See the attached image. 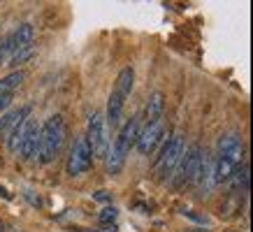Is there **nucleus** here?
Segmentation results:
<instances>
[{"instance_id":"5701e85b","label":"nucleus","mask_w":253,"mask_h":232,"mask_svg":"<svg viewBox=\"0 0 253 232\" xmlns=\"http://www.w3.org/2000/svg\"><path fill=\"white\" fill-rule=\"evenodd\" d=\"M93 200H98V202H109V200H112V195H109L107 191H98V193L93 195Z\"/></svg>"},{"instance_id":"20e7f679","label":"nucleus","mask_w":253,"mask_h":232,"mask_svg":"<svg viewBox=\"0 0 253 232\" xmlns=\"http://www.w3.org/2000/svg\"><path fill=\"white\" fill-rule=\"evenodd\" d=\"M86 142H88V147H91L93 158H102V160H105L112 142H109V128H107V123H105V116L100 114V112H93L91 114Z\"/></svg>"},{"instance_id":"423d86ee","label":"nucleus","mask_w":253,"mask_h":232,"mask_svg":"<svg viewBox=\"0 0 253 232\" xmlns=\"http://www.w3.org/2000/svg\"><path fill=\"white\" fill-rule=\"evenodd\" d=\"M93 165V154H91V147L86 137H77L75 144L70 147V155H68V174L70 177H79L84 172L91 170Z\"/></svg>"},{"instance_id":"6ab92c4d","label":"nucleus","mask_w":253,"mask_h":232,"mask_svg":"<svg viewBox=\"0 0 253 232\" xmlns=\"http://www.w3.org/2000/svg\"><path fill=\"white\" fill-rule=\"evenodd\" d=\"M33 56H35V46H26V49H21V51H14V54H12V58L7 61V65L9 68H14V70H19V65L28 63Z\"/></svg>"},{"instance_id":"39448f33","label":"nucleus","mask_w":253,"mask_h":232,"mask_svg":"<svg viewBox=\"0 0 253 232\" xmlns=\"http://www.w3.org/2000/svg\"><path fill=\"white\" fill-rule=\"evenodd\" d=\"M200 162H202V147H191L188 151H184L181 160H179V167H176V179L174 184L176 186H191L195 184L198 179V172H200Z\"/></svg>"},{"instance_id":"9b49d317","label":"nucleus","mask_w":253,"mask_h":232,"mask_svg":"<svg viewBox=\"0 0 253 232\" xmlns=\"http://www.w3.org/2000/svg\"><path fill=\"white\" fill-rule=\"evenodd\" d=\"M163 109H165V100H163V93H151L149 100H146V107H144V125H151V123H158L163 116Z\"/></svg>"},{"instance_id":"ddd939ff","label":"nucleus","mask_w":253,"mask_h":232,"mask_svg":"<svg viewBox=\"0 0 253 232\" xmlns=\"http://www.w3.org/2000/svg\"><path fill=\"white\" fill-rule=\"evenodd\" d=\"M123 107H126V100L119 98L114 91L109 95V102H107V116H105V123L116 128V125L121 123V116H123Z\"/></svg>"},{"instance_id":"4be33fe9","label":"nucleus","mask_w":253,"mask_h":232,"mask_svg":"<svg viewBox=\"0 0 253 232\" xmlns=\"http://www.w3.org/2000/svg\"><path fill=\"white\" fill-rule=\"evenodd\" d=\"M116 216H119V209H116V207H105V209H102V211L98 214L100 223H114Z\"/></svg>"},{"instance_id":"0eeeda50","label":"nucleus","mask_w":253,"mask_h":232,"mask_svg":"<svg viewBox=\"0 0 253 232\" xmlns=\"http://www.w3.org/2000/svg\"><path fill=\"white\" fill-rule=\"evenodd\" d=\"M242 154H244V147L230 149V151H223V154H216L214 160V181L216 184H225L230 181V177L235 174L239 165H242Z\"/></svg>"},{"instance_id":"1a4fd4ad","label":"nucleus","mask_w":253,"mask_h":232,"mask_svg":"<svg viewBox=\"0 0 253 232\" xmlns=\"http://www.w3.org/2000/svg\"><path fill=\"white\" fill-rule=\"evenodd\" d=\"M38 149H40V123L35 118H31L28 128H26L21 137V144H19V155L23 160H31V158L38 155Z\"/></svg>"},{"instance_id":"6e6552de","label":"nucleus","mask_w":253,"mask_h":232,"mask_svg":"<svg viewBox=\"0 0 253 232\" xmlns=\"http://www.w3.org/2000/svg\"><path fill=\"white\" fill-rule=\"evenodd\" d=\"M163 137H165V125H163V121L151 123V125H144V130L137 135L135 149H137L142 155L154 154V149L158 147V142H163Z\"/></svg>"},{"instance_id":"393cba45","label":"nucleus","mask_w":253,"mask_h":232,"mask_svg":"<svg viewBox=\"0 0 253 232\" xmlns=\"http://www.w3.org/2000/svg\"><path fill=\"white\" fill-rule=\"evenodd\" d=\"M0 197H5V200H12V195H9L7 191H5V188H2V186H0Z\"/></svg>"},{"instance_id":"f3484780","label":"nucleus","mask_w":253,"mask_h":232,"mask_svg":"<svg viewBox=\"0 0 253 232\" xmlns=\"http://www.w3.org/2000/svg\"><path fill=\"white\" fill-rule=\"evenodd\" d=\"M28 121H31V116L21 118V121L7 132V149L12 151V154H19V144H21L23 132H26V128H28Z\"/></svg>"},{"instance_id":"f03ea898","label":"nucleus","mask_w":253,"mask_h":232,"mask_svg":"<svg viewBox=\"0 0 253 232\" xmlns=\"http://www.w3.org/2000/svg\"><path fill=\"white\" fill-rule=\"evenodd\" d=\"M63 142H65V123H63V116L54 114L49 116L44 123L40 125V149H38V158L42 165H49L56 155L61 154Z\"/></svg>"},{"instance_id":"bb28decb","label":"nucleus","mask_w":253,"mask_h":232,"mask_svg":"<svg viewBox=\"0 0 253 232\" xmlns=\"http://www.w3.org/2000/svg\"><path fill=\"white\" fill-rule=\"evenodd\" d=\"M0 232H2V228H0Z\"/></svg>"},{"instance_id":"a211bd4d","label":"nucleus","mask_w":253,"mask_h":232,"mask_svg":"<svg viewBox=\"0 0 253 232\" xmlns=\"http://www.w3.org/2000/svg\"><path fill=\"white\" fill-rule=\"evenodd\" d=\"M230 181L235 184V188H242V191H249V162H242L237 170H235V174L230 177Z\"/></svg>"},{"instance_id":"f8f14e48","label":"nucleus","mask_w":253,"mask_h":232,"mask_svg":"<svg viewBox=\"0 0 253 232\" xmlns=\"http://www.w3.org/2000/svg\"><path fill=\"white\" fill-rule=\"evenodd\" d=\"M31 112H33L31 105H23V107H19V109H9L5 114H0V135H7L21 118L31 116Z\"/></svg>"},{"instance_id":"f257e3e1","label":"nucleus","mask_w":253,"mask_h":232,"mask_svg":"<svg viewBox=\"0 0 253 232\" xmlns=\"http://www.w3.org/2000/svg\"><path fill=\"white\" fill-rule=\"evenodd\" d=\"M137 135H139V116H132L130 121L119 130L116 139L109 144L107 155H105V170H107L109 177H116V174L123 170L126 158H128L130 149L135 147V142H137Z\"/></svg>"},{"instance_id":"4468645a","label":"nucleus","mask_w":253,"mask_h":232,"mask_svg":"<svg viewBox=\"0 0 253 232\" xmlns=\"http://www.w3.org/2000/svg\"><path fill=\"white\" fill-rule=\"evenodd\" d=\"M132 84H135V70L132 68H123L119 72V77H116V84H114V93L119 98H128L132 91Z\"/></svg>"},{"instance_id":"dca6fc26","label":"nucleus","mask_w":253,"mask_h":232,"mask_svg":"<svg viewBox=\"0 0 253 232\" xmlns=\"http://www.w3.org/2000/svg\"><path fill=\"white\" fill-rule=\"evenodd\" d=\"M33 23H21L14 33H12V42H14V51H21L26 46H33Z\"/></svg>"},{"instance_id":"2eb2a0df","label":"nucleus","mask_w":253,"mask_h":232,"mask_svg":"<svg viewBox=\"0 0 253 232\" xmlns=\"http://www.w3.org/2000/svg\"><path fill=\"white\" fill-rule=\"evenodd\" d=\"M23 81H26V72L23 70H12L7 77L0 79V98L2 95H12Z\"/></svg>"},{"instance_id":"a878e982","label":"nucleus","mask_w":253,"mask_h":232,"mask_svg":"<svg viewBox=\"0 0 253 232\" xmlns=\"http://www.w3.org/2000/svg\"><path fill=\"white\" fill-rule=\"evenodd\" d=\"M79 232H93V230H79Z\"/></svg>"},{"instance_id":"7ed1b4c3","label":"nucleus","mask_w":253,"mask_h":232,"mask_svg":"<svg viewBox=\"0 0 253 232\" xmlns=\"http://www.w3.org/2000/svg\"><path fill=\"white\" fill-rule=\"evenodd\" d=\"M184 151H186L184 135H181V132H174V135L165 142V147H163L161 155H158V162H156V170H158L163 181H168V179L174 177V172H176V167H179V160H181Z\"/></svg>"},{"instance_id":"9d476101","label":"nucleus","mask_w":253,"mask_h":232,"mask_svg":"<svg viewBox=\"0 0 253 232\" xmlns=\"http://www.w3.org/2000/svg\"><path fill=\"white\" fill-rule=\"evenodd\" d=\"M195 184H198V188H200V193L202 195H209V191L216 186V181H214V160L209 158L207 151H202V162H200V172H198Z\"/></svg>"},{"instance_id":"412c9836","label":"nucleus","mask_w":253,"mask_h":232,"mask_svg":"<svg viewBox=\"0 0 253 232\" xmlns=\"http://www.w3.org/2000/svg\"><path fill=\"white\" fill-rule=\"evenodd\" d=\"M242 144V139H239V135H235V132H228V135H223L221 139H218V147H216V154H223V151H230V149L239 147Z\"/></svg>"},{"instance_id":"b1692460","label":"nucleus","mask_w":253,"mask_h":232,"mask_svg":"<svg viewBox=\"0 0 253 232\" xmlns=\"http://www.w3.org/2000/svg\"><path fill=\"white\" fill-rule=\"evenodd\" d=\"M9 105H12V95H2V98H0V112L7 109Z\"/></svg>"},{"instance_id":"aec40b11","label":"nucleus","mask_w":253,"mask_h":232,"mask_svg":"<svg viewBox=\"0 0 253 232\" xmlns=\"http://www.w3.org/2000/svg\"><path fill=\"white\" fill-rule=\"evenodd\" d=\"M14 54V42H12V33L0 39V65H7V61Z\"/></svg>"}]
</instances>
